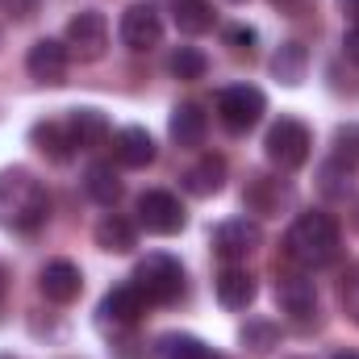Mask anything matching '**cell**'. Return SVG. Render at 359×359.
<instances>
[{"instance_id":"cell-1","label":"cell","mask_w":359,"mask_h":359,"mask_svg":"<svg viewBox=\"0 0 359 359\" xmlns=\"http://www.w3.org/2000/svg\"><path fill=\"white\" fill-rule=\"evenodd\" d=\"M339 247H343L339 222H334L330 213H322V209L301 213V217L288 226V234H284V255L305 271L334 264V259H339Z\"/></svg>"},{"instance_id":"cell-2","label":"cell","mask_w":359,"mask_h":359,"mask_svg":"<svg viewBox=\"0 0 359 359\" xmlns=\"http://www.w3.org/2000/svg\"><path fill=\"white\" fill-rule=\"evenodd\" d=\"M50 213V196L42 180L25 168L0 172V226L4 230H38Z\"/></svg>"},{"instance_id":"cell-3","label":"cell","mask_w":359,"mask_h":359,"mask_svg":"<svg viewBox=\"0 0 359 359\" xmlns=\"http://www.w3.org/2000/svg\"><path fill=\"white\" fill-rule=\"evenodd\" d=\"M134 284H138V292L151 305H172L180 292H184V268H180V259H172V255L151 251L147 259H138Z\"/></svg>"},{"instance_id":"cell-4","label":"cell","mask_w":359,"mask_h":359,"mask_svg":"<svg viewBox=\"0 0 359 359\" xmlns=\"http://www.w3.org/2000/svg\"><path fill=\"white\" fill-rule=\"evenodd\" d=\"M309 147H313V138H309L305 121H297V117H280V121L268 130V138H264V155H268L271 168H280V172L305 168Z\"/></svg>"},{"instance_id":"cell-5","label":"cell","mask_w":359,"mask_h":359,"mask_svg":"<svg viewBox=\"0 0 359 359\" xmlns=\"http://www.w3.org/2000/svg\"><path fill=\"white\" fill-rule=\"evenodd\" d=\"M268 113V96L255 84H230L217 92V117L230 134H247L251 126H259Z\"/></svg>"},{"instance_id":"cell-6","label":"cell","mask_w":359,"mask_h":359,"mask_svg":"<svg viewBox=\"0 0 359 359\" xmlns=\"http://www.w3.org/2000/svg\"><path fill=\"white\" fill-rule=\"evenodd\" d=\"M138 226L147 230V234H180L184 230V222H188V213H184V205H180L176 192H163V188H151V192H142L138 196Z\"/></svg>"},{"instance_id":"cell-7","label":"cell","mask_w":359,"mask_h":359,"mask_svg":"<svg viewBox=\"0 0 359 359\" xmlns=\"http://www.w3.org/2000/svg\"><path fill=\"white\" fill-rule=\"evenodd\" d=\"M63 42H67V50L80 55L84 63H96V59L104 55V46H109V17L96 13V8H80V13L67 21Z\"/></svg>"},{"instance_id":"cell-8","label":"cell","mask_w":359,"mask_h":359,"mask_svg":"<svg viewBox=\"0 0 359 359\" xmlns=\"http://www.w3.org/2000/svg\"><path fill=\"white\" fill-rule=\"evenodd\" d=\"M117 34H121V42H126L130 50H151V46L163 42V17H159V8H155L151 0H138V4H130V8L121 13Z\"/></svg>"},{"instance_id":"cell-9","label":"cell","mask_w":359,"mask_h":359,"mask_svg":"<svg viewBox=\"0 0 359 359\" xmlns=\"http://www.w3.org/2000/svg\"><path fill=\"white\" fill-rule=\"evenodd\" d=\"M243 205H247V213L280 217V213L292 205V184L280 180V176H264V172H255V176L247 180V188H243Z\"/></svg>"},{"instance_id":"cell-10","label":"cell","mask_w":359,"mask_h":359,"mask_svg":"<svg viewBox=\"0 0 359 359\" xmlns=\"http://www.w3.org/2000/svg\"><path fill=\"white\" fill-rule=\"evenodd\" d=\"M147 297L138 292V284L130 280V284H117V288H109L104 297H100V305H96V326H134L142 313H147Z\"/></svg>"},{"instance_id":"cell-11","label":"cell","mask_w":359,"mask_h":359,"mask_svg":"<svg viewBox=\"0 0 359 359\" xmlns=\"http://www.w3.org/2000/svg\"><path fill=\"white\" fill-rule=\"evenodd\" d=\"M276 305L297 318V322H309L318 313V288L305 271H280L276 276Z\"/></svg>"},{"instance_id":"cell-12","label":"cell","mask_w":359,"mask_h":359,"mask_svg":"<svg viewBox=\"0 0 359 359\" xmlns=\"http://www.w3.org/2000/svg\"><path fill=\"white\" fill-rule=\"evenodd\" d=\"M67 63H72V50L59 38H38L29 46V55H25V72L38 84H63L67 80Z\"/></svg>"},{"instance_id":"cell-13","label":"cell","mask_w":359,"mask_h":359,"mask_svg":"<svg viewBox=\"0 0 359 359\" xmlns=\"http://www.w3.org/2000/svg\"><path fill=\"white\" fill-rule=\"evenodd\" d=\"M264 247V230H259V222H251V217H230V222H222L217 230H213V251L222 255V259H247L251 251H259Z\"/></svg>"},{"instance_id":"cell-14","label":"cell","mask_w":359,"mask_h":359,"mask_svg":"<svg viewBox=\"0 0 359 359\" xmlns=\"http://www.w3.org/2000/svg\"><path fill=\"white\" fill-rule=\"evenodd\" d=\"M38 288H42L46 301L72 305V301L80 297V288H84V276H80V268H76L72 259H50L46 268L38 271Z\"/></svg>"},{"instance_id":"cell-15","label":"cell","mask_w":359,"mask_h":359,"mask_svg":"<svg viewBox=\"0 0 359 359\" xmlns=\"http://www.w3.org/2000/svg\"><path fill=\"white\" fill-rule=\"evenodd\" d=\"M168 134H172L176 147H201L205 134H209V113L196 100H184V104L172 109V117H168Z\"/></svg>"},{"instance_id":"cell-16","label":"cell","mask_w":359,"mask_h":359,"mask_svg":"<svg viewBox=\"0 0 359 359\" xmlns=\"http://www.w3.org/2000/svg\"><path fill=\"white\" fill-rule=\"evenodd\" d=\"M113 159L121 168H151L155 163V138L142 126H126L113 134Z\"/></svg>"},{"instance_id":"cell-17","label":"cell","mask_w":359,"mask_h":359,"mask_svg":"<svg viewBox=\"0 0 359 359\" xmlns=\"http://www.w3.org/2000/svg\"><path fill=\"white\" fill-rule=\"evenodd\" d=\"M213 288H217V301H222V309H247V305L255 301V292H259L255 276H251L247 268H234V264L217 271Z\"/></svg>"},{"instance_id":"cell-18","label":"cell","mask_w":359,"mask_h":359,"mask_svg":"<svg viewBox=\"0 0 359 359\" xmlns=\"http://www.w3.org/2000/svg\"><path fill=\"white\" fill-rule=\"evenodd\" d=\"M67 130H72V142H76L80 151H92V147H100V142L113 134L109 117H104L100 109H92V104H80V109H72V117H67Z\"/></svg>"},{"instance_id":"cell-19","label":"cell","mask_w":359,"mask_h":359,"mask_svg":"<svg viewBox=\"0 0 359 359\" xmlns=\"http://www.w3.org/2000/svg\"><path fill=\"white\" fill-rule=\"evenodd\" d=\"M180 184H184L188 196H213V192H222V188H226V159H222V155L196 159V163L180 176Z\"/></svg>"},{"instance_id":"cell-20","label":"cell","mask_w":359,"mask_h":359,"mask_svg":"<svg viewBox=\"0 0 359 359\" xmlns=\"http://www.w3.org/2000/svg\"><path fill=\"white\" fill-rule=\"evenodd\" d=\"M271 76L284 88L305 84V76H309V50H305V42H280L276 55H271Z\"/></svg>"},{"instance_id":"cell-21","label":"cell","mask_w":359,"mask_h":359,"mask_svg":"<svg viewBox=\"0 0 359 359\" xmlns=\"http://www.w3.org/2000/svg\"><path fill=\"white\" fill-rule=\"evenodd\" d=\"M29 142H34L46 159H55V163H67L72 151H76L67 121H34V126H29Z\"/></svg>"},{"instance_id":"cell-22","label":"cell","mask_w":359,"mask_h":359,"mask_svg":"<svg viewBox=\"0 0 359 359\" xmlns=\"http://www.w3.org/2000/svg\"><path fill=\"white\" fill-rule=\"evenodd\" d=\"M92 238H96V247L109 251V255H126V251L138 247V230H134V222H126V217H117V213L100 217L96 230H92Z\"/></svg>"},{"instance_id":"cell-23","label":"cell","mask_w":359,"mask_h":359,"mask_svg":"<svg viewBox=\"0 0 359 359\" xmlns=\"http://www.w3.org/2000/svg\"><path fill=\"white\" fill-rule=\"evenodd\" d=\"M355 188V163L343 159V155H330L322 168H318V192L330 196V201H343L347 192Z\"/></svg>"},{"instance_id":"cell-24","label":"cell","mask_w":359,"mask_h":359,"mask_svg":"<svg viewBox=\"0 0 359 359\" xmlns=\"http://www.w3.org/2000/svg\"><path fill=\"white\" fill-rule=\"evenodd\" d=\"M172 21H176L180 34L196 38V34H209V29H213L217 13H213L209 0H176V4H172Z\"/></svg>"},{"instance_id":"cell-25","label":"cell","mask_w":359,"mask_h":359,"mask_svg":"<svg viewBox=\"0 0 359 359\" xmlns=\"http://www.w3.org/2000/svg\"><path fill=\"white\" fill-rule=\"evenodd\" d=\"M155 359H222L205 339H196V334H163L159 343H155Z\"/></svg>"},{"instance_id":"cell-26","label":"cell","mask_w":359,"mask_h":359,"mask_svg":"<svg viewBox=\"0 0 359 359\" xmlns=\"http://www.w3.org/2000/svg\"><path fill=\"white\" fill-rule=\"evenodd\" d=\"M84 192H88L96 205H117L121 201V176L113 172V163H92L84 172Z\"/></svg>"},{"instance_id":"cell-27","label":"cell","mask_w":359,"mask_h":359,"mask_svg":"<svg viewBox=\"0 0 359 359\" xmlns=\"http://www.w3.org/2000/svg\"><path fill=\"white\" fill-rule=\"evenodd\" d=\"M238 343L251 351V355H271L280 347V326L268 318H251L243 330H238Z\"/></svg>"},{"instance_id":"cell-28","label":"cell","mask_w":359,"mask_h":359,"mask_svg":"<svg viewBox=\"0 0 359 359\" xmlns=\"http://www.w3.org/2000/svg\"><path fill=\"white\" fill-rule=\"evenodd\" d=\"M168 72H172L176 80H201V76L209 72V59H205L196 46H176V50L168 55Z\"/></svg>"},{"instance_id":"cell-29","label":"cell","mask_w":359,"mask_h":359,"mask_svg":"<svg viewBox=\"0 0 359 359\" xmlns=\"http://www.w3.org/2000/svg\"><path fill=\"white\" fill-rule=\"evenodd\" d=\"M255 38H259V34H255L251 25H226V46H234L238 55H243V50L251 55V50H255Z\"/></svg>"},{"instance_id":"cell-30","label":"cell","mask_w":359,"mask_h":359,"mask_svg":"<svg viewBox=\"0 0 359 359\" xmlns=\"http://www.w3.org/2000/svg\"><path fill=\"white\" fill-rule=\"evenodd\" d=\"M109 355H113V359H142V355H147V347H142L134 334H121V339L113 334V343H109Z\"/></svg>"},{"instance_id":"cell-31","label":"cell","mask_w":359,"mask_h":359,"mask_svg":"<svg viewBox=\"0 0 359 359\" xmlns=\"http://www.w3.org/2000/svg\"><path fill=\"white\" fill-rule=\"evenodd\" d=\"M343 305H347V313L359 322V264L347 271V280H343Z\"/></svg>"},{"instance_id":"cell-32","label":"cell","mask_w":359,"mask_h":359,"mask_svg":"<svg viewBox=\"0 0 359 359\" xmlns=\"http://www.w3.org/2000/svg\"><path fill=\"white\" fill-rule=\"evenodd\" d=\"M0 4H4V13H8L13 21H29V17L38 13L42 0H0Z\"/></svg>"},{"instance_id":"cell-33","label":"cell","mask_w":359,"mask_h":359,"mask_svg":"<svg viewBox=\"0 0 359 359\" xmlns=\"http://www.w3.org/2000/svg\"><path fill=\"white\" fill-rule=\"evenodd\" d=\"M343 50H347L351 63H359V25H351V29L343 34Z\"/></svg>"},{"instance_id":"cell-34","label":"cell","mask_w":359,"mask_h":359,"mask_svg":"<svg viewBox=\"0 0 359 359\" xmlns=\"http://www.w3.org/2000/svg\"><path fill=\"white\" fill-rule=\"evenodd\" d=\"M339 13H343L351 25H359V0H339Z\"/></svg>"},{"instance_id":"cell-35","label":"cell","mask_w":359,"mask_h":359,"mask_svg":"<svg viewBox=\"0 0 359 359\" xmlns=\"http://www.w3.org/2000/svg\"><path fill=\"white\" fill-rule=\"evenodd\" d=\"M276 8H284V13H297V8H305V0H271Z\"/></svg>"},{"instance_id":"cell-36","label":"cell","mask_w":359,"mask_h":359,"mask_svg":"<svg viewBox=\"0 0 359 359\" xmlns=\"http://www.w3.org/2000/svg\"><path fill=\"white\" fill-rule=\"evenodd\" d=\"M334 359H359V351H339Z\"/></svg>"},{"instance_id":"cell-37","label":"cell","mask_w":359,"mask_h":359,"mask_svg":"<svg viewBox=\"0 0 359 359\" xmlns=\"http://www.w3.org/2000/svg\"><path fill=\"white\" fill-rule=\"evenodd\" d=\"M351 226L359 230V201H355V213H351Z\"/></svg>"},{"instance_id":"cell-38","label":"cell","mask_w":359,"mask_h":359,"mask_svg":"<svg viewBox=\"0 0 359 359\" xmlns=\"http://www.w3.org/2000/svg\"><path fill=\"white\" fill-rule=\"evenodd\" d=\"M230 4H243V0H230Z\"/></svg>"}]
</instances>
